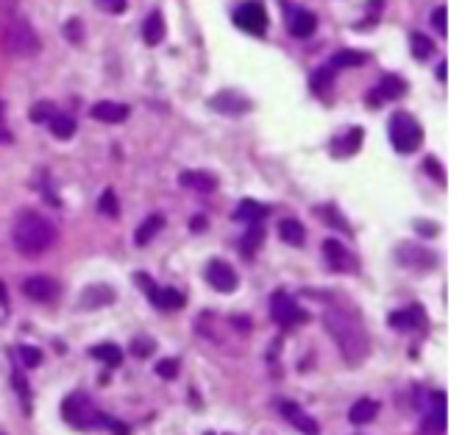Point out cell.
<instances>
[{
	"mask_svg": "<svg viewBox=\"0 0 476 435\" xmlns=\"http://www.w3.org/2000/svg\"><path fill=\"white\" fill-rule=\"evenodd\" d=\"M323 324H326V332L332 335V340L337 343V349L343 352V357L349 360L351 366L362 363L371 343H368V335L359 327V321L349 315L346 310H326L323 315Z\"/></svg>",
	"mask_w": 476,
	"mask_h": 435,
	"instance_id": "1",
	"label": "cell"
},
{
	"mask_svg": "<svg viewBox=\"0 0 476 435\" xmlns=\"http://www.w3.org/2000/svg\"><path fill=\"white\" fill-rule=\"evenodd\" d=\"M11 240H14V248L26 257H36L42 251H48L53 243H56V226L42 218L39 212H20L17 221H14V229H11Z\"/></svg>",
	"mask_w": 476,
	"mask_h": 435,
	"instance_id": "2",
	"label": "cell"
},
{
	"mask_svg": "<svg viewBox=\"0 0 476 435\" xmlns=\"http://www.w3.org/2000/svg\"><path fill=\"white\" fill-rule=\"evenodd\" d=\"M0 51L17 59H31L42 51L39 33L33 31L31 23L20 20V17H9L0 26Z\"/></svg>",
	"mask_w": 476,
	"mask_h": 435,
	"instance_id": "3",
	"label": "cell"
},
{
	"mask_svg": "<svg viewBox=\"0 0 476 435\" xmlns=\"http://www.w3.org/2000/svg\"><path fill=\"white\" fill-rule=\"evenodd\" d=\"M62 416L67 424H73V427H78V430H90V427H97V424H103L106 421V416L97 410L92 399L87 397V394H70L67 399L62 402Z\"/></svg>",
	"mask_w": 476,
	"mask_h": 435,
	"instance_id": "4",
	"label": "cell"
},
{
	"mask_svg": "<svg viewBox=\"0 0 476 435\" xmlns=\"http://www.w3.org/2000/svg\"><path fill=\"white\" fill-rule=\"evenodd\" d=\"M390 142L398 154H415L423 142V132L421 123L407 112H396L390 117Z\"/></svg>",
	"mask_w": 476,
	"mask_h": 435,
	"instance_id": "5",
	"label": "cell"
},
{
	"mask_svg": "<svg viewBox=\"0 0 476 435\" xmlns=\"http://www.w3.org/2000/svg\"><path fill=\"white\" fill-rule=\"evenodd\" d=\"M234 23H237V28H243L245 33L262 36L265 28H268V11H265V6L259 0H248V3H243L234 11Z\"/></svg>",
	"mask_w": 476,
	"mask_h": 435,
	"instance_id": "6",
	"label": "cell"
},
{
	"mask_svg": "<svg viewBox=\"0 0 476 435\" xmlns=\"http://www.w3.org/2000/svg\"><path fill=\"white\" fill-rule=\"evenodd\" d=\"M206 279H209V285H212L218 293H231V290H237V285H240L237 271L228 266V263H223V260H212V263L206 266Z\"/></svg>",
	"mask_w": 476,
	"mask_h": 435,
	"instance_id": "7",
	"label": "cell"
},
{
	"mask_svg": "<svg viewBox=\"0 0 476 435\" xmlns=\"http://www.w3.org/2000/svg\"><path fill=\"white\" fill-rule=\"evenodd\" d=\"M270 315H273V321H279V324H295V321H307V313L304 310H298V304L292 296H287V293H273V299H270Z\"/></svg>",
	"mask_w": 476,
	"mask_h": 435,
	"instance_id": "8",
	"label": "cell"
},
{
	"mask_svg": "<svg viewBox=\"0 0 476 435\" xmlns=\"http://www.w3.org/2000/svg\"><path fill=\"white\" fill-rule=\"evenodd\" d=\"M323 257H326V266L337 273H346V271H354L356 268V260L349 248L340 243V240H326L323 243Z\"/></svg>",
	"mask_w": 476,
	"mask_h": 435,
	"instance_id": "9",
	"label": "cell"
},
{
	"mask_svg": "<svg viewBox=\"0 0 476 435\" xmlns=\"http://www.w3.org/2000/svg\"><path fill=\"white\" fill-rule=\"evenodd\" d=\"M398 263L415 268V271H429V268H435V254L415 246V243H404V246H398Z\"/></svg>",
	"mask_w": 476,
	"mask_h": 435,
	"instance_id": "10",
	"label": "cell"
},
{
	"mask_svg": "<svg viewBox=\"0 0 476 435\" xmlns=\"http://www.w3.org/2000/svg\"><path fill=\"white\" fill-rule=\"evenodd\" d=\"M23 293L28 296L31 301H51L59 296V285L51 279V276H28L23 282Z\"/></svg>",
	"mask_w": 476,
	"mask_h": 435,
	"instance_id": "11",
	"label": "cell"
},
{
	"mask_svg": "<svg viewBox=\"0 0 476 435\" xmlns=\"http://www.w3.org/2000/svg\"><path fill=\"white\" fill-rule=\"evenodd\" d=\"M407 93V84H404V78H398V75H381L379 87L371 93V106H379L381 100H396L401 98Z\"/></svg>",
	"mask_w": 476,
	"mask_h": 435,
	"instance_id": "12",
	"label": "cell"
},
{
	"mask_svg": "<svg viewBox=\"0 0 476 435\" xmlns=\"http://www.w3.org/2000/svg\"><path fill=\"white\" fill-rule=\"evenodd\" d=\"M423 324H426V318H423V310H421V307L396 310V313L390 315V327L398 330V332H415V330H421Z\"/></svg>",
	"mask_w": 476,
	"mask_h": 435,
	"instance_id": "13",
	"label": "cell"
},
{
	"mask_svg": "<svg viewBox=\"0 0 476 435\" xmlns=\"http://www.w3.org/2000/svg\"><path fill=\"white\" fill-rule=\"evenodd\" d=\"M279 410H282V416H285L287 421H290L292 427H298L301 433H307V435L317 433V421L312 416H307L298 404H292V402H279Z\"/></svg>",
	"mask_w": 476,
	"mask_h": 435,
	"instance_id": "14",
	"label": "cell"
},
{
	"mask_svg": "<svg viewBox=\"0 0 476 435\" xmlns=\"http://www.w3.org/2000/svg\"><path fill=\"white\" fill-rule=\"evenodd\" d=\"M112 301H115V290L109 285H90V288H84L78 307L81 310H97V307H109Z\"/></svg>",
	"mask_w": 476,
	"mask_h": 435,
	"instance_id": "15",
	"label": "cell"
},
{
	"mask_svg": "<svg viewBox=\"0 0 476 435\" xmlns=\"http://www.w3.org/2000/svg\"><path fill=\"white\" fill-rule=\"evenodd\" d=\"M209 106L215 112H221V115H245L251 109V103L243 95H237V93H218L215 98L209 100Z\"/></svg>",
	"mask_w": 476,
	"mask_h": 435,
	"instance_id": "16",
	"label": "cell"
},
{
	"mask_svg": "<svg viewBox=\"0 0 476 435\" xmlns=\"http://www.w3.org/2000/svg\"><path fill=\"white\" fill-rule=\"evenodd\" d=\"M90 115L100 120V123H120L128 117V106L123 103H115V100H100L90 109Z\"/></svg>",
	"mask_w": 476,
	"mask_h": 435,
	"instance_id": "17",
	"label": "cell"
},
{
	"mask_svg": "<svg viewBox=\"0 0 476 435\" xmlns=\"http://www.w3.org/2000/svg\"><path fill=\"white\" fill-rule=\"evenodd\" d=\"M179 184L187 190H198V193H212L218 187V179L209 173H201V170H184L179 176Z\"/></svg>",
	"mask_w": 476,
	"mask_h": 435,
	"instance_id": "18",
	"label": "cell"
},
{
	"mask_svg": "<svg viewBox=\"0 0 476 435\" xmlns=\"http://www.w3.org/2000/svg\"><path fill=\"white\" fill-rule=\"evenodd\" d=\"M317 28V20L312 11H295L292 17H290V33L295 36V39H307V36H312Z\"/></svg>",
	"mask_w": 476,
	"mask_h": 435,
	"instance_id": "19",
	"label": "cell"
},
{
	"mask_svg": "<svg viewBox=\"0 0 476 435\" xmlns=\"http://www.w3.org/2000/svg\"><path fill=\"white\" fill-rule=\"evenodd\" d=\"M376 413H379V404H376V402L359 399V402H354V407L349 410V421L351 424H368V421L376 419Z\"/></svg>",
	"mask_w": 476,
	"mask_h": 435,
	"instance_id": "20",
	"label": "cell"
},
{
	"mask_svg": "<svg viewBox=\"0 0 476 435\" xmlns=\"http://www.w3.org/2000/svg\"><path fill=\"white\" fill-rule=\"evenodd\" d=\"M332 145H334L332 148L334 157H351V154H356L359 145H362V129H351L346 137H337Z\"/></svg>",
	"mask_w": 476,
	"mask_h": 435,
	"instance_id": "21",
	"label": "cell"
},
{
	"mask_svg": "<svg viewBox=\"0 0 476 435\" xmlns=\"http://www.w3.org/2000/svg\"><path fill=\"white\" fill-rule=\"evenodd\" d=\"M265 215H268V206H265V204H259V201L254 199H245V201H240L234 218H237V221H245V224H259Z\"/></svg>",
	"mask_w": 476,
	"mask_h": 435,
	"instance_id": "22",
	"label": "cell"
},
{
	"mask_svg": "<svg viewBox=\"0 0 476 435\" xmlns=\"http://www.w3.org/2000/svg\"><path fill=\"white\" fill-rule=\"evenodd\" d=\"M164 226V218L162 215H148L139 226H137V234H134V243L137 246H145V243H151L154 240V234L159 232Z\"/></svg>",
	"mask_w": 476,
	"mask_h": 435,
	"instance_id": "23",
	"label": "cell"
},
{
	"mask_svg": "<svg viewBox=\"0 0 476 435\" xmlns=\"http://www.w3.org/2000/svg\"><path fill=\"white\" fill-rule=\"evenodd\" d=\"M142 39H145L148 45H159V42L164 39V20H162L159 11H151V14H148V20H145V26H142Z\"/></svg>",
	"mask_w": 476,
	"mask_h": 435,
	"instance_id": "24",
	"label": "cell"
},
{
	"mask_svg": "<svg viewBox=\"0 0 476 435\" xmlns=\"http://www.w3.org/2000/svg\"><path fill=\"white\" fill-rule=\"evenodd\" d=\"M279 234H282V240L290 243V246H304V240H307L304 226H301L295 218H285V221L279 224Z\"/></svg>",
	"mask_w": 476,
	"mask_h": 435,
	"instance_id": "25",
	"label": "cell"
},
{
	"mask_svg": "<svg viewBox=\"0 0 476 435\" xmlns=\"http://www.w3.org/2000/svg\"><path fill=\"white\" fill-rule=\"evenodd\" d=\"M48 126H51L53 137H59V140H70L75 134V120L70 115H62V112H53V117L48 120Z\"/></svg>",
	"mask_w": 476,
	"mask_h": 435,
	"instance_id": "26",
	"label": "cell"
},
{
	"mask_svg": "<svg viewBox=\"0 0 476 435\" xmlns=\"http://www.w3.org/2000/svg\"><path fill=\"white\" fill-rule=\"evenodd\" d=\"M90 355L97 357L100 363H106L109 368H115L123 363V352H120V346H115V343H100V346H95Z\"/></svg>",
	"mask_w": 476,
	"mask_h": 435,
	"instance_id": "27",
	"label": "cell"
},
{
	"mask_svg": "<svg viewBox=\"0 0 476 435\" xmlns=\"http://www.w3.org/2000/svg\"><path fill=\"white\" fill-rule=\"evenodd\" d=\"M410 45H413V53L415 59H429L432 53H435V42H432V36H426V33H418L415 31L413 36H410Z\"/></svg>",
	"mask_w": 476,
	"mask_h": 435,
	"instance_id": "28",
	"label": "cell"
},
{
	"mask_svg": "<svg viewBox=\"0 0 476 435\" xmlns=\"http://www.w3.org/2000/svg\"><path fill=\"white\" fill-rule=\"evenodd\" d=\"M365 53L362 51H340V53H334V59H332V67H359L365 65Z\"/></svg>",
	"mask_w": 476,
	"mask_h": 435,
	"instance_id": "29",
	"label": "cell"
},
{
	"mask_svg": "<svg viewBox=\"0 0 476 435\" xmlns=\"http://www.w3.org/2000/svg\"><path fill=\"white\" fill-rule=\"evenodd\" d=\"M262 240H265V229H262L259 224H251L240 246H243V251H245V254H251V251H256V248L262 246Z\"/></svg>",
	"mask_w": 476,
	"mask_h": 435,
	"instance_id": "30",
	"label": "cell"
},
{
	"mask_svg": "<svg viewBox=\"0 0 476 435\" xmlns=\"http://www.w3.org/2000/svg\"><path fill=\"white\" fill-rule=\"evenodd\" d=\"M423 427H426V433H443L445 430V407H435V410L426 416Z\"/></svg>",
	"mask_w": 476,
	"mask_h": 435,
	"instance_id": "31",
	"label": "cell"
},
{
	"mask_svg": "<svg viewBox=\"0 0 476 435\" xmlns=\"http://www.w3.org/2000/svg\"><path fill=\"white\" fill-rule=\"evenodd\" d=\"M97 209L103 212V215H109V218H117V212H120V206H117V199H115V190H106L100 201H97Z\"/></svg>",
	"mask_w": 476,
	"mask_h": 435,
	"instance_id": "32",
	"label": "cell"
},
{
	"mask_svg": "<svg viewBox=\"0 0 476 435\" xmlns=\"http://www.w3.org/2000/svg\"><path fill=\"white\" fill-rule=\"evenodd\" d=\"M154 349H157V343L151 337H137L131 343V355L134 357H148V355H154Z\"/></svg>",
	"mask_w": 476,
	"mask_h": 435,
	"instance_id": "33",
	"label": "cell"
},
{
	"mask_svg": "<svg viewBox=\"0 0 476 435\" xmlns=\"http://www.w3.org/2000/svg\"><path fill=\"white\" fill-rule=\"evenodd\" d=\"M20 360L28 368L42 366V352H39L36 346H20Z\"/></svg>",
	"mask_w": 476,
	"mask_h": 435,
	"instance_id": "34",
	"label": "cell"
},
{
	"mask_svg": "<svg viewBox=\"0 0 476 435\" xmlns=\"http://www.w3.org/2000/svg\"><path fill=\"white\" fill-rule=\"evenodd\" d=\"M432 26H435V31L440 33V36L448 33V9H445V6L432 11Z\"/></svg>",
	"mask_w": 476,
	"mask_h": 435,
	"instance_id": "35",
	"label": "cell"
},
{
	"mask_svg": "<svg viewBox=\"0 0 476 435\" xmlns=\"http://www.w3.org/2000/svg\"><path fill=\"white\" fill-rule=\"evenodd\" d=\"M317 215H320L323 221H329L332 226H337V229H346V232H349V224H346V221H343V218H340L332 206H317Z\"/></svg>",
	"mask_w": 476,
	"mask_h": 435,
	"instance_id": "36",
	"label": "cell"
},
{
	"mask_svg": "<svg viewBox=\"0 0 476 435\" xmlns=\"http://www.w3.org/2000/svg\"><path fill=\"white\" fill-rule=\"evenodd\" d=\"M157 374L164 379H176L179 377V360H162L157 363Z\"/></svg>",
	"mask_w": 476,
	"mask_h": 435,
	"instance_id": "37",
	"label": "cell"
},
{
	"mask_svg": "<svg viewBox=\"0 0 476 435\" xmlns=\"http://www.w3.org/2000/svg\"><path fill=\"white\" fill-rule=\"evenodd\" d=\"M53 103H39V106H33L31 109V117L33 120H39V123H48L51 117H53Z\"/></svg>",
	"mask_w": 476,
	"mask_h": 435,
	"instance_id": "38",
	"label": "cell"
},
{
	"mask_svg": "<svg viewBox=\"0 0 476 435\" xmlns=\"http://www.w3.org/2000/svg\"><path fill=\"white\" fill-rule=\"evenodd\" d=\"M329 84H332V73L329 70H317L315 75H312V90L315 93H326Z\"/></svg>",
	"mask_w": 476,
	"mask_h": 435,
	"instance_id": "39",
	"label": "cell"
},
{
	"mask_svg": "<svg viewBox=\"0 0 476 435\" xmlns=\"http://www.w3.org/2000/svg\"><path fill=\"white\" fill-rule=\"evenodd\" d=\"M14 385H17V394H20V399H23V410L31 413V399H28V388H26L23 374H14Z\"/></svg>",
	"mask_w": 476,
	"mask_h": 435,
	"instance_id": "40",
	"label": "cell"
},
{
	"mask_svg": "<svg viewBox=\"0 0 476 435\" xmlns=\"http://www.w3.org/2000/svg\"><path fill=\"white\" fill-rule=\"evenodd\" d=\"M95 3L109 14H123L126 11V0H95Z\"/></svg>",
	"mask_w": 476,
	"mask_h": 435,
	"instance_id": "41",
	"label": "cell"
},
{
	"mask_svg": "<svg viewBox=\"0 0 476 435\" xmlns=\"http://www.w3.org/2000/svg\"><path fill=\"white\" fill-rule=\"evenodd\" d=\"M423 167H426V173H429V176H435V179H438L440 184H443V182H445V176H443V170H440V162H438V159L426 157V162H423Z\"/></svg>",
	"mask_w": 476,
	"mask_h": 435,
	"instance_id": "42",
	"label": "cell"
},
{
	"mask_svg": "<svg viewBox=\"0 0 476 435\" xmlns=\"http://www.w3.org/2000/svg\"><path fill=\"white\" fill-rule=\"evenodd\" d=\"M67 39H70V42H81V23H78V20H70V23H67Z\"/></svg>",
	"mask_w": 476,
	"mask_h": 435,
	"instance_id": "43",
	"label": "cell"
},
{
	"mask_svg": "<svg viewBox=\"0 0 476 435\" xmlns=\"http://www.w3.org/2000/svg\"><path fill=\"white\" fill-rule=\"evenodd\" d=\"M103 424H106V427H112V433L115 435H128V427L123 424V421H115V419H109V416H106V421H103Z\"/></svg>",
	"mask_w": 476,
	"mask_h": 435,
	"instance_id": "44",
	"label": "cell"
},
{
	"mask_svg": "<svg viewBox=\"0 0 476 435\" xmlns=\"http://www.w3.org/2000/svg\"><path fill=\"white\" fill-rule=\"evenodd\" d=\"M415 226H418V232L423 234V237H435V234H438V226H435V224H423V221H418Z\"/></svg>",
	"mask_w": 476,
	"mask_h": 435,
	"instance_id": "45",
	"label": "cell"
},
{
	"mask_svg": "<svg viewBox=\"0 0 476 435\" xmlns=\"http://www.w3.org/2000/svg\"><path fill=\"white\" fill-rule=\"evenodd\" d=\"M17 3H20V0H0V11H6V14H11V11L17 9Z\"/></svg>",
	"mask_w": 476,
	"mask_h": 435,
	"instance_id": "46",
	"label": "cell"
},
{
	"mask_svg": "<svg viewBox=\"0 0 476 435\" xmlns=\"http://www.w3.org/2000/svg\"><path fill=\"white\" fill-rule=\"evenodd\" d=\"M438 78H440V81H445V65L438 67Z\"/></svg>",
	"mask_w": 476,
	"mask_h": 435,
	"instance_id": "47",
	"label": "cell"
}]
</instances>
